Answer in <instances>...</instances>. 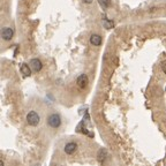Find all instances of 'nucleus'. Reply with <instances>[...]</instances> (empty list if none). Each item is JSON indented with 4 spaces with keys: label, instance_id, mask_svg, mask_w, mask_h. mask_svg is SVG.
<instances>
[{
    "label": "nucleus",
    "instance_id": "nucleus-5",
    "mask_svg": "<svg viewBox=\"0 0 166 166\" xmlns=\"http://www.w3.org/2000/svg\"><path fill=\"white\" fill-rule=\"evenodd\" d=\"M76 150H78V144L75 142H68L67 144L65 145V148H63V151L67 155H73Z\"/></svg>",
    "mask_w": 166,
    "mask_h": 166
},
{
    "label": "nucleus",
    "instance_id": "nucleus-10",
    "mask_svg": "<svg viewBox=\"0 0 166 166\" xmlns=\"http://www.w3.org/2000/svg\"><path fill=\"white\" fill-rule=\"evenodd\" d=\"M98 2L104 9H105V8H109L110 5H111V1H110V0H98Z\"/></svg>",
    "mask_w": 166,
    "mask_h": 166
},
{
    "label": "nucleus",
    "instance_id": "nucleus-14",
    "mask_svg": "<svg viewBox=\"0 0 166 166\" xmlns=\"http://www.w3.org/2000/svg\"><path fill=\"white\" fill-rule=\"evenodd\" d=\"M0 166H4V161H0Z\"/></svg>",
    "mask_w": 166,
    "mask_h": 166
},
{
    "label": "nucleus",
    "instance_id": "nucleus-13",
    "mask_svg": "<svg viewBox=\"0 0 166 166\" xmlns=\"http://www.w3.org/2000/svg\"><path fill=\"white\" fill-rule=\"evenodd\" d=\"M83 2H85V4H91L93 0H82Z\"/></svg>",
    "mask_w": 166,
    "mask_h": 166
},
{
    "label": "nucleus",
    "instance_id": "nucleus-7",
    "mask_svg": "<svg viewBox=\"0 0 166 166\" xmlns=\"http://www.w3.org/2000/svg\"><path fill=\"white\" fill-rule=\"evenodd\" d=\"M102 42H103V38L99 36L98 34H93V35L90 36V43L92 44L93 46H100Z\"/></svg>",
    "mask_w": 166,
    "mask_h": 166
},
{
    "label": "nucleus",
    "instance_id": "nucleus-4",
    "mask_svg": "<svg viewBox=\"0 0 166 166\" xmlns=\"http://www.w3.org/2000/svg\"><path fill=\"white\" fill-rule=\"evenodd\" d=\"M29 66L31 67V69L34 70V72H41L42 68H43V63H42V61L39 60V59H37V58H35V59H31L30 62H29Z\"/></svg>",
    "mask_w": 166,
    "mask_h": 166
},
{
    "label": "nucleus",
    "instance_id": "nucleus-8",
    "mask_svg": "<svg viewBox=\"0 0 166 166\" xmlns=\"http://www.w3.org/2000/svg\"><path fill=\"white\" fill-rule=\"evenodd\" d=\"M20 70L21 73H22V75L26 76V78H28V76L31 75V67L29 65H27V63H22V65H21Z\"/></svg>",
    "mask_w": 166,
    "mask_h": 166
},
{
    "label": "nucleus",
    "instance_id": "nucleus-6",
    "mask_svg": "<svg viewBox=\"0 0 166 166\" xmlns=\"http://www.w3.org/2000/svg\"><path fill=\"white\" fill-rule=\"evenodd\" d=\"M88 76L85 75V74H81L80 76L78 78V80H76V83H78V85L80 87L81 89H84L87 85H88Z\"/></svg>",
    "mask_w": 166,
    "mask_h": 166
},
{
    "label": "nucleus",
    "instance_id": "nucleus-12",
    "mask_svg": "<svg viewBox=\"0 0 166 166\" xmlns=\"http://www.w3.org/2000/svg\"><path fill=\"white\" fill-rule=\"evenodd\" d=\"M161 69H163V72L166 74V60L165 61H163V63H161Z\"/></svg>",
    "mask_w": 166,
    "mask_h": 166
},
{
    "label": "nucleus",
    "instance_id": "nucleus-2",
    "mask_svg": "<svg viewBox=\"0 0 166 166\" xmlns=\"http://www.w3.org/2000/svg\"><path fill=\"white\" fill-rule=\"evenodd\" d=\"M27 122L28 125H30L32 127H36L41 122V117L39 114L37 113L36 111H30L29 113L27 114Z\"/></svg>",
    "mask_w": 166,
    "mask_h": 166
},
{
    "label": "nucleus",
    "instance_id": "nucleus-11",
    "mask_svg": "<svg viewBox=\"0 0 166 166\" xmlns=\"http://www.w3.org/2000/svg\"><path fill=\"white\" fill-rule=\"evenodd\" d=\"M104 27L105 29H111L113 27V22L111 20H104Z\"/></svg>",
    "mask_w": 166,
    "mask_h": 166
},
{
    "label": "nucleus",
    "instance_id": "nucleus-1",
    "mask_svg": "<svg viewBox=\"0 0 166 166\" xmlns=\"http://www.w3.org/2000/svg\"><path fill=\"white\" fill-rule=\"evenodd\" d=\"M46 122H47V125L51 127V128L57 129V128H59V127L61 126V122H62L61 117H60V114H59V113H52V114H50V115L47 117Z\"/></svg>",
    "mask_w": 166,
    "mask_h": 166
},
{
    "label": "nucleus",
    "instance_id": "nucleus-9",
    "mask_svg": "<svg viewBox=\"0 0 166 166\" xmlns=\"http://www.w3.org/2000/svg\"><path fill=\"white\" fill-rule=\"evenodd\" d=\"M106 157H107V150H106L105 148H102V149L98 151V153H97V158H98V161H100V163H103V161L106 159Z\"/></svg>",
    "mask_w": 166,
    "mask_h": 166
},
{
    "label": "nucleus",
    "instance_id": "nucleus-3",
    "mask_svg": "<svg viewBox=\"0 0 166 166\" xmlns=\"http://www.w3.org/2000/svg\"><path fill=\"white\" fill-rule=\"evenodd\" d=\"M14 36V30L9 28V27H5V28H2V30H1V38L4 39V41L8 42L10 41L12 38Z\"/></svg>",
    "mask_w": 166,
    "mask_h": 166
}]
</instances>
